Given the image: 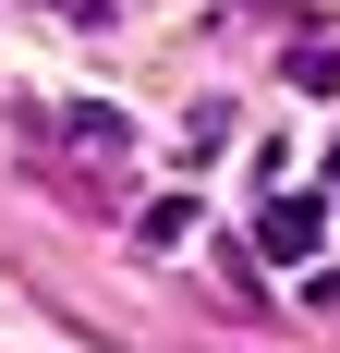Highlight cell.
Instances as JSON below:
<instances>
[{
    "mask_svg": "<svg viewBox=\"0 0 340 353\" xmlns=\"http://www.w3.org/2000/svg\"><path fill=\"white\" fill-rule=\"evenodd\" d=\"M316 232H328V208H316V195H268V219H255V244H268L279 268H304Z\"/></svg>",
    "mask_w": 340,
    "mask_h": 353,
    "instance_id": "7a4b0ae2",
    "label": "cell"
},
{
    "mask_svg": "<svg viewBox=\"0 0 340 353\" xmlns=\"http://www.w3.org/2000/svg\"><path fill=\"white\" fill-rule=\"evenodd\" d=\"M61 146H73V159H98V171H122V159H134V122L98 110V98H73V110H61Z\"/></svg>",
    "mask_w": 340,
    "mask_h": 353,
    "instance_id": "6da1fadb",
    "label": "cell"
},
{
    "mask_svg": "<svg viewBox=\"0 0 340 353\" xmlns=\"http://www.w3.org/2000/svg\"><path fill=\"white\" fill-rule=\"evenodd\" d=\"M279 73H292L304 98H340V49H328V37H304V49H292V61H279Z\"/></svg>",
    "mask_w": 340,
    "mask_h": 353,
    "instance_id": "3957f363",
    "label": "cell"
}]
</instances>
